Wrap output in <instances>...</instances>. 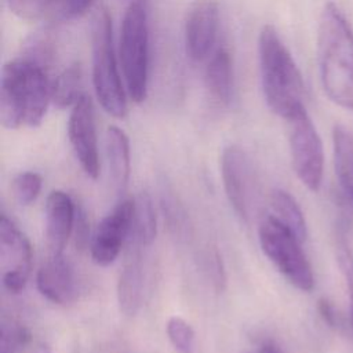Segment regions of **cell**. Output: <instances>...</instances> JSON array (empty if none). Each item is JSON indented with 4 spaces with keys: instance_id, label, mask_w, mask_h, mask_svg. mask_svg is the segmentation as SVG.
Masks as SVG:
<instances>
[{
    "instance_id": "cell-17",
    "label": "cell",
    "mask_w": 353,
    "mask_h": 353,
    "mask_svg": "<svg viewBox=\"0 0 353 353\" xmlns=\"http://www.w3.org/2000/svg\"><path fill=\"white\" fill-rule=\"evenodd\" d=\"M205 87L219 105H228L233 92V62L226 48H218L210 58L205 73Z\"/></svg>"
},
{
    "instance_id": "cell-23",
    "label": "cell",
    "mask_w": 353,
    "mask_h": 353,
    "mask_svg": "<svg viewBox=\"0 0 353 353\" xmlns=\"http://www.w3.org/2000/svg\"><path fill=\"white\" fill-rule=\"evenodd\" d=\"M167 336L178 353H193L194 331L192 325L179 316L168 319L165 325Z\"/></svg>"
},
{
    "instance_id": "cell-25",
    "label": "cell",
    "mask_w": 353,
    "mask_h": 353,
    "mask_svg": "<svg viewBox=\"0 0 353 353\" xmlns=\"http://www.w3.org/2000/svg\"><path fill=\"white\" fill-rule=\"evenodd\" d=\"M57 0H7L10 10L21 19L34 21L50 17Z\"/></svg>"
},
{
    "instance_id": "cell-28",
    "label": "cell",
    "mask_w": 353,
    "mask_h": 353,
    "mask_svg": "<svg viewBox=\"0 0 353 353\" xmlns=\"http://www.w3.org/2000/svg\"><path fill=\"white\" fill-rule=\"evenodd\" d=\"M94 0H57L50 18L57 21H70L81 17Z\"/></svg>"
},
{
    "instance_id": "cell-4",
    "label": "cell",
    "mask_w": 353,
    "mask_h": 353,
    "mask_svg": "<svg viewBox=\"0 0 353 353\" xmlns=\"http://www.w3.org/2000/svg\"><path fill=\"white\" fill-rule=\"evenodd\" d=\"M92 83L103 110L116 119L127 114V90L123 87L113 47L112 19L106 8H101L92 21Z\"/></svg>"
},
{
    "instance_id": "cell-29",
    "label": "cell",
    "mask_w": 353,
    "mask_h": 353,
    "mask_svg": "<svg viewBox=\"0 0 353 353\" xmlns=\"http://www.w3.org/2000/svg\"><path fill=\"white\" fill-rule=\"evenodd\" d=\"M163 205H164V212L165 216L168 219L170 228L175 230V233L181 234L186 226H185V216L182 210L179 208V205L175 203L174 199H165L163 200Z\"/></svg>"
},
{
    "instance_id": "cell-16",
    "label": "cell",
    "mask_w": 353,
    "mask_h": 353,
    "mask_svg": "<svg viewBox=\"0 0 353 353\" xmlns=\"http://www.w3.org/2000/svg\"><path fill=\"white\" fill-rule=\"evenodd\" d=\"M105 153L109 168V176L116 194H124L131 171L130 141L127 134L117 125H110L105 135Z\"/></svg>"
},
{
    "instance_id": "cell-2",
    "label": "cell",
    "mask_w": 353,
    "mask_h": 353,
    "mask_svg": "<svg viewBox=\"0 0 353 353\" xmlns=\"http://www.w3.org/2000/svg\"><path fill=\"white\" fill-rule=\"evenodd\" d=\"M51 102L47 70L19 57L7 62L0 81V120L8 130L41 124Z\"/></svg>"
},
{
    "instance_id": "cell-11",
    "label": "cell",
    "mask_w": 353,
    "mask_h": 353,
    "mask_svg": "<svg viewBox=\"0 0 353 353\" xmlns=\"http://www.w3.org/2000/svg\"><path fill=\"white\" fill-rule=\"evenodd\" d=\"M68 135L73 153L87 176L97 179L99 175V156L95 128V112L92 99L83 94L72 106Z\"/></svg>"
},
{
    "instance_id": "cell-8",
    "label": "cell",
    "mask_w": 353,
    "mask_h": 353,
    "mask_svg": "<svg viewBox=\"0 0 353 353\" xmlns=\"http://www.w3.org/2000/svg\"><path fill=\"white\" fill-rule=\"evenodd\" d=\"M32 245L25 233L6 215L0 216V259L1 281L7 291L21 292L28 283L32 269Z\"/></svg>"
},
{
    "instance_id": "cell-1",
    "label": "cell",
    "mask_w": 353,
    "mask_h": 353,
    "mask_svg": "<svg viewBox=\"0 0 353 353\" xmlns=\"http://www.w3.org/2000/svg\"><path fill=\"white\" fill-rule=\"evenodd\" d=\"M317 62L324 94L353 110V28L334 1L323 6L317 28Z\"/></svg>"
},
{
    "instance_id": "cell-31",
    "label": "cell",
    "mask_w": 353,
    "mask_h": 353,
    "mask_svg": "<svg viewBox=\"0 0 353 353\" xmlns=\"http://www.w3.org/2000/svg\"><path fill=\"white\" fill-rule=\"evenodd\" d=\"M76 233V243L80 247H84L88 241V222L85 218V214L81 207L76 205V216H74V228Z\"/></svg>"
},
{
    "instance_id": "cell-30",
    "label": "cell",
    "mask_w": 353,
    "mask_h": 353,
    "mask_svg": "<svg viewBox=\"0 0 353 353\" xmlns=\"http://www.w3.org/2000/svg\"><path fill=\"white\" fill-rule=\"evenodd\" d=\"M317 312L320 314V317L323 319V321L330 327V328H334V330H338L339 327H342V323H341V316L338 313V310L335 309L334 303L323 296L317 301Z\"/></svg>"
},
{
    "instance_id": "cell-18",
    "label": "cell",
    "mask_w": 353,
    "mask_h": 353,
    "mask_svg": "<svg viewBox=\"0 0 353 353\" xmlns=\"http://www.w3.org/2000/svg\"><path fill=\"white\" fill-rule=\"evenodd\" d=\"M332 149L335 174L353 203V134L341 124L332 128Z\"/></svg>"
},
{
    "instance_id": "cell-27",
    "label": "cell",
    "mask_w": 353,
    "mask_h": 353,
    "mask_svg": "<svg viewBox=\"0 0 353 353\" xmlns=\"http://www.w3.org/2000/svg\"><path fill=\"white\" fill-rule=\"evenodd\" d=\"M338 265L345 279L349 298H350V313H352V327H353V251L343 239H339L336 245Z\"/></svg>"
},
{
    "instance_id": "cell-5",
    "label": "cell",
    "mask_w": 353,
    "mask_h": 353,
    "mask_svg": "<svg viewBox=\"0 0 353 353\" xmlns=\"http://www.w3.org/2000/svg\"><path fill=\"white\" fill-rule=\"evenodd\" d=\"M119 55L131 101L139 103L146 98L149 79V28L142 3L131 1L124 12Z\"/></svg>"
},
{
    "instance_id": "cell-20",
    "label": "cell",
    "mask_w": 353,
    "mask_h": 353,
    "mask_svg": "<svg viewBox=\"0 0 353 353\" xmlns=\"http://www.w3.org/2000/svg\"><path fill=\"white\" fill-rule=\"evenodd\" d=\"M81 77L83 72L79 62L66 66L51 81V102L59 109L73 106L84 94L81 92Z\"/></svg>"
},
{
    "instance_id": "cell-14",
    "label": "cell",
    "mask_w": 353,
    "mask_h": 353,
    "mask_svg": "<svg viewBox=\"0 0 353 353\" xmlns=\"http://www.w3.org/2000/svg\"><path fill=\"white\" fill-rule=\"evenodd\" d=\"M141 244L131 236L127 240V250L117 281V302L120 312L125 316H135L142 303L143 270L141 261Z\"/></svg>"
},
{
    "instance_id": "cell-6",
    "label": "cell",
    "mask_w": 353,
    "mask_h": 353,
    "mask_svg": "<svg viewBox=\"0 0 353 353\" xmlns=\"http://www.w3.org/2000/svg\"><path fill=\"white\" fill-rule=\"evenodd\" d=\"M258 237L263 254L288 283L303 292H310L314 287V276L301 247L302 241L274 215L262 219Z\"/></svg>"
},
{
    "instance_id": "cell-24",
    "label": "cell",
    "mask_w": 353,
    "mask_h": 353,
    "mask_svg": "<svg viewBox=\"0 0 353 353\" xmlns=\"http://www.w3.org/2000/svg\"><path fill=\"white\" fill-rule=\"evenodd\" d=\"M41 175L33 171L18 174L12 181V192L17 201L22 205H29L40 194L41 190Z\"/></svg>"
},
{
    "instance_id": "cell-15",
    "label": "cell",
    "mask_w": 353,
    "mask_h": 353,
    "mask_svg": "<svg viewBox=\"0 0 353 353\" xmlns=\"http://www.w3.org/2000/svg\"><path fill=\"white\" fill-rule=\"evenodd\" d=\"M39 292L52 303L69 305L76 298L73 269L63 256H51L37 272Z\"/></svg>"
},
{
    "instance_id": "cell-21",
    "label": "cell",
    "mask_w": 353,
    "mask_h": 353,
    "mask_svg": "<svg viewBox=\"0 0 353 353\" xmlns=\"http://www.w3.org/2000/svg\"><path fill=\"white\" fill-rule=\"evenodd\" d=\"M157 234V219L152 197L146 192H141L134 200V222L131 237L142 247L150 245Z\"/></svg>"
},
{
    "instance_id": "cell-19",
    "label": "cell",
    "mask_w": 353,
    "mask_h": 353,
    "mask_svg": "<svg viewBox=\"0 0 353 353\" xmlns=\"http://www.w3.org/2000/svg\"><path fill=\"white\" fill-rule=\"evenodd\" d=\"M270 204L274 211V216L284 223L298 239L305 241L307 236V226L305 215L298 201L287 190L274 189L270 194Z\"/></svg>"
},
{
    "instance_id": "cell-10",
    "label": "cell",
    "mask_w": 353,
    "mask_h": 353,
    "mask_svg": "<svg viewBox=\"0 0 353 353\" xmlns=\"http://www.w3.org/2000/svg\"><path fill=\"white\" fill-rule=\"evenodd\" d=\"M248 154L237 145H229L221 156V175L229 204L236 215L247 222L251 214L254 172Z\"/></svg>"
},
{
    "instance_id": "cell-33",
    "label": "cell",
    "mask_w": 353,
    "mask_h": 353,
    "mask_svg": "<svg viewBox=\"0 0 353 353\" xmlns=\"http://www.w3.org/2000/svg\"><path fill=\"white\" fill-rule=\"evenodd\" d=\"M258 353H283V350L274 341L266 339L259 345Z\"/></svg>"
},
{
    "instance_id": "cell-3",
    "label": "cell",
    "mask_w": 353,
    "mask_h": 353,
    "mask_svg": "<svg viewBox=\"0 0 353 353\" xmlns=\"http://www.w3.org/2000/svg\"><path fill=\"white\" fill-rule=\"evenodd\" d=\"M261 81L269 109L285 121L305 108V83L291 52L272 25L258 39Z\"/></svg>"
},
{
    "instance_id": "cell-9",
    "label": "cell",
    "mask_w": 353,
    "mask_h": 353,
    "mask_svg": "<svg viewBox=\"0 0 353 353\" xmlns=\"http://www.w3.org/2000/svg\"><path fill=\"white\" fill-rule=\"evenodd\" d=\"M134 222V200L121 199L117 205L98 223L91 241L90 252L98 266L113 263L127 243Z\"/></svg>"
},
{
    "instance_id": "cell-22",
    "label": "cell",
    "mask_w": 353,
    "mask_h": 353,
    "mask_svg": "<svg viewBox=\"0 0 353 353\" xmlns=\"http://www.w3.org/2000/svg\"><path fill=\"white\" fill-rule=\"evenodd\" d=\"M21 57L39 65L40 68L48 72L55 58V44L52 37L47 32L34 33L25 43L23 52Z\"/></svg>"
},
{
    "instance_id": "cell-34",
    "label": "cell",
    "mask_w": 353,
    "mask_h": 353,
    "mask_svg": "<svg viewBox=\"0 0 353 353\" xmlns=\"http://www.w3.org/2000/svg\"><path fill=\"white\" fill-rule=\"evenodd\" d=\"M131 1H139V3H142V0H131Z\"/></svg>"
},
{
    "instance_id": "cell-13",
    "label": "cell",
    "mask_w": 353,
    "mask_h": 353,
    "mask_svg": "<svg viewBox=\"0 0 353 353\" xmlns=\"http://www.w3.org/2000/svg\"><path fill=\"white\" fill-rule=\"evenodd\" d=\"M46 241L51 256H62L74 228L76 203L62 190H52L46 200Z\"/></svg>"
},
{
    "instance_id": "cell-26",
    "label": "cell",
    "mask_w": 353,
    "mask_h": 353,
    "mask_svg": "<svg viewBox=\"0 0 353 353\" xmlns=\"http://www.w3.org/2000/svg\"><path fill=\"white\" fill-rule=\"evenodd\" d=\"M29 341L30 334L25 327L14 321H3L0 353H18Z\"/></svg>"
},
{
    "instance_id": "cell-12",
    "label": "cell",
    "mask_w": 353,
    "mask_h": 353,
    "mask_svg": "<svg viewBox=\"0 0 353 353\" xmlns=\"http://www.w3.org/2000/svg\"><path fill=\"white\" fill-rule=\"evenodd\" d=\"M219 8L214 0H197L185 21V48L193 61L204 59L216 40Z\"/></svg>"
},
{
    "instance_id": "cell-7",
    "label": "cell",
    "mask_w": 353,
    "mask_h": 353,
    "mask_svg": "<svg viewBox=\"0 0 353 353\" xmlns=\"http://www.w3.org/2000/svg\"><path fill=\"white\" fill-rule=\"evenodd\" d=\"M292 168L298 179L312 192L323 182L324 152L320 135L306 109L287 120Z\"/></svg>"
},
{
    "instance_id": "cell-32",
    "label": "cell",
    "mask_w": 353,
    "mask_h": 353,
    "mask_svg": "<svg viewBox=\"0 0 353 353\" xmlns=\"http://www.w3.org/2000/svg\"><path fill=\"white\" fill-rule=\"evenodd\" d=\"M210 269H211V277L214 280V284L216 285L218 290H222L226 283V277H225V270L222 265V258L216 251L211 255Z\"/></svg>"
}]
</instances>
